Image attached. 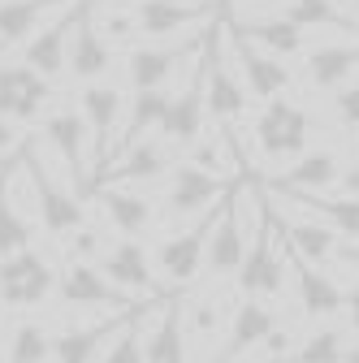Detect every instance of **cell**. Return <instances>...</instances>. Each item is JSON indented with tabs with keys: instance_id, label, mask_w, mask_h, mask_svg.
Returning a JSON list of instances; mask_svg holds the SVG:
<instances>
[{
	"instance_id": "obj_1",
	"label": "cell",
	"mask_w": 359,
	"mask_h": 363,
	"mask_svg": "<svg viewBox=\"0 0 359 363\" xmlns=\"http://www.w3.org/2000/svg\"><path fill=\"white\" fill-rule=\"evenodd\" d=\"M247 186V208H251V238H247V255L238 264V290L247 298H277L282 281H286V268H282V225L277 212L260 203V186L255 182H243Z\"/></svg>"
},
{
	"instance_id": "obj_2",
	"label": "cell",
	"mask_w": 359,
	"mask_h": 363,
	"mask_svg": "<svg viewBox=\"0 0 359 363\" xmlns=\"http://www.w3.org/2000/svg\"><path fill=\"white\" fill-rule=\"evenodd\" d=\"M26 182L35 191V208H39V220L53 238H70L78 225H87V208H82V191L74 186L70 177H57L53 173V160H48V147L31 143L26 147Z\"/></svg>"
},
{
	"instance_id": "obj_3",
	"label": "cell",
	"mask_w": 359,
	"mask_h": 363,
	"mask_svg": "<svg viewBox=\"0 0 359 363\" xmlns=\"http://www.w3.org/2000/svg\"><path fill=\"white\" fill-rule=\"evenodd\" d=\"M251 139H255V147H260L264 160H273V164L290 160L294 164L311 147V117L294 100H286V96L264 100L260 117L251 121Z\"/></svg>"
},
{
	"instance_id": "obj_4",
	"label": "cell",
	"mask_w": 359,
	"mask_h": 363,
	"mask_svg": "<svg viewBox=\"0 0 359 363\" xmlns=\"http://www.w3.org/2000/svg\"><path fill=\"white\" fill-rule=\"evenodd\" d=\"M199 69H204V104L208 113L226 125V130H238L247 121V86L230 61V48H226V35H208L204 43V57H199Z\"/></svg>"
},
{
	"instance_id": "obj_5",
	"label": "cell",
	"mask_w": 359,
	"mask_h": 363,
	"mask_svg": "<svg viewBox=\"0 0 359 363\" xmlns=\"http://www.w3.org/2000/svg\"><path fill=\"white\" fill-rule=\"evenodd\" d=\"M57 290V268L48 264V255H39L35 247L0 259V303L13 311H31L39 303H48Z\"/></svg>"
},
{
	"instance_id": "obj_6",
	"label": "cell",
	"mask_w": 359,
	"mask_h": 363,
	"mask_svg": "<svg viewBox=\"0 0 359 363\" xmlns=\"http://www.w3.org/2000/svg\"><path fill=\"white\" fill-rule=\"evenodd\" d=\"M243 255H247V238H243V182H234L230 195H226V203L208 216V238H204L208 277L238 272Z\"/></svg>"
},
{
	"instance_id": "obj_7",
	"label": "cell",
	"mask_w": 359,
	"mask_h": 363,
	"mask_svg": "<svg viewBox=\"0 0 359 363\" xmlns=\"http://www.w3.org/2000/svg\"><path fill=\"white\" fill-rule=\"evenodd\" d=\"M53 96H57V86L48 78H39L31 65H22V61H0V117L13 121L18 130L48 117Z\"/></svg>"
},
{
	"instance_id": "obj_8",
	"label": "cell",
	"mask_w": 359,
	"mask_h": 363,
	"mask_svg": "<svg viewBox=\"0 0 359 363\" xmlns=\"http://www.w3.org/2000/svg\"><path fill=\"white\" fill-rule=\"evenodd\" d=\"M78 13H82V0H70L57 18H48L22 43V65H31L39 78H48L53 86L70 74V35L78 26Z\"/></svg>"
},
{
	"instance_id": "obj_9",
	"label": "cell",
	"mask_w": 359,
	"mask_h": 363,
	"mask_svg": "<svg viewBox=\"0 0 359 363\" xmlns=\"http://www.w3.org/2000/svg\"><path fill=\"white\" fill-rule=\"evenodd\" d=\"M204 43H208V35L195 30V35L173 39V43H148V48H134V52L126 57V78H130V86H134V91H160V86H169V78L177 74V65H182V61H195V57L204 52Z\"/></svg>"
},
{
	"instance_id": "obj_10",
	"label": "cell",
	"mask_w": 359,
	"mask_h": 363,
	"mask_svg": "<svg viewBox=\"0 0 359 363\" xmlns=\"http://www.w3.org/2000/svg\"><path fill=\"white\" fill-rule=\"evenodd\" d=\"M43 147L57 156L65 177L82 191L87 186V169H96V156H92V134H87L78 108H53L43 117Z\"/></svg>"
},
{
	"instance_id": "obj_11",
	"label": "cell",
	"mask_w": 359,
	"mask_h": 363,
	"mask_svg": "<svg viewBox=\"0 0 359 363\" xmlns=\"http://www.w3.org/2000/svg\"><path fill=\"white\" fill-rule=\"evenodd\" d=\"M226 195H230V182L208 177V173H199V169H191V164H173L169 177H165L160 203H165L169 216H195V212L208 216L212 208L226 203Z\"/></svg>"
},
{
	"instance_id": "obj_12",
	"label": "cell",
	"mask_w": 359,
	"mask_h": 363,
	"mask_svg": "<svg viewBox=\"0 0 359 363\" xmlns=\"http://www.w3.org/2000/svg\"><path fill=\"white\" fill-rule=\"evenodd\" d=\"M173 164H177V160H173V147L160 143L156 134H148V139L121 147V152L109 160V169H100V182H109V186H134V191H139L143 182L169 177Z\"/></svg>"
},
{
	"instance_id": "obj_13",
	"label": "cell",
	"mask_w": 359,
	"mask_h": 363,
	"mask_svg": "<svg viewBox=\"0 0 359 363\" xmlns=\"http://www.w3.org/2000/svg\"><path fill=\"white\" fill-rule=\"evenodd\" d=\"M226 48H230V61H234V69H238V78L247 86V96H255V100H277V96H286V91H290L294 74H290L286 61L251 48V43L238 39V35L234 39L226 35Z\"/></svg>"
},
{
	"instance_id": "obj_14",
	"label": "cell",
	"mask_w": 359,
	"mask_h": 363,
	"mask_svg": "<svg viewBox=\"0 0 359 363\" xmlns=\"http://www.w3.org/2000/svg\"><path fill=\"white\" fill-rule=\"evenodd\" d=\"M204 238H208V216L187 234H169L160 238L156 255H152V272H160L165 290H182L204 272Z\"/></svg>"
},
{
	"instance_id": "obj_15",
	"label": "cell",
	"mask_w": 359,
	"mask_h": 363,
	"mask_svg": "<svg viewBox=\"0 0 359 363\" xmlns=\"http://www.w3.org/2000/svg\"><path fill=\"white\" fill-rule=\"evenodd\" d=\"M100 272H104V277H109L126 298H160L152 259H148V251L139 247V238H121L117 247H109V251L100 255Z\"/></svg>"
},
{
	"instance_id": "obj_16",
	"label": "cell",
	"mask_w": 359,
	"mask_h": 363,
	"mask_svg": "<svg viewBox=\"0 0 359 363\" xmlns=\"http://www.w3.org/2000/svg\"><path fill=\"white\" fill-rule=\"evenodd\" d=\"M204 108H208L204 104V69L195 65L191 82L182 91H173V100L165 108V121L156 130V139L169 143V147H191V143H199L204 139Z\"/></svg>"
},
{
	"instance_id": "obj_17",
	"label": "cell",
	"mask_w": 359,
	"mask_h": 363,
	"mask_svg": "<svg viewBox=\"0 0 359 363\" xmlns=\"http://www.w3.org/2000/svg\"><path fill=\"white\" fill-rule=\"evenodd\" d=\"M121 104L126 100L113 82H92V86H82V96H78V117H82L87 134H92V156L100 160V169L113 156V130L121 121Z\"/></svg>"
},
{
	"instance_id": "obj_18",
	"label": "cell",
	"mask_w": 359,
	"mask_h": 363,
	"mask_svg": "<svg viewBox=\"0 0 359 363\" xmlns=\"http://www.w3.org/2000/svg\"><path fill=\"white\" fill-rule=\"evenodd\" d=\"M57 294L65 307H121L130 311V298L100 272V264H78L70 259L61 272H57Z\"/></svg>"
},
{
	"instance_id": "obj_19",
	"label": "cell",
	"mask_w": 359,
	"mask_h": 363,
	"mask_svg": "<svg viewBox=\"0 0 359 363\" xmlns=\"http://www.w3.org/2000/svg\"><path fill=\"white\" fill-rule=\"evenodd\" d=\"M277 325V311L268 307L264 298H243L234 311H230V329H226V346L216 350L212 363H238L247 350H255Z\"/></svg>"
},
{
	"instance_id": "obj_20",
	"label": "cell",
	"mask_w": 359,
	"mask_h": 363,
	"mask_svg": "<svg viewBox=\"0 0 359 363\" xmlns=\"http://www.w3.org/2000/svg\"><path fill=\"white\" fill-rule=\"evenodd\" d=\"M139 333H143V363H187V329H182V307L160 303L156 320L139 311Z\"/></svg>"
},
{
	"instance_id": "obj_21",
	"label": "cell",
	"mask_w": 359,
	"mask_h": 363,
	"mask_svg": "<svg viewBox=\"0 0 359 363\" xmlns=\"http://www.w3.org/2000/svg\"><path fill=\"white\" fill-rule=\"evenodd\" d=\"M359 69V39H342V43H321L303 57V82L311 91H338L346 86V78Z\"/></svg>"
},
{
	"instance_id": "obj_22",
	"label": "cell",
	"mask_w": 359,
	"mask_h": 363,
	"mask_svg": "<svg viewBox=\"0 0 359 363\" xmlns=\"http://www.w3.org/2000/svg\"><path fill=\"white\" fill-rule=\"evenodd\" d=\"M338 173H342V156L329 152V147H307L282 177L277 186L290 191V195H325L338 186Z\"/></svg>"
},
{
	"instance_id": "obj_23",
	"label": "cell",
	"mask_w": 359,
	"mask_h": 363,
	"mask_svg": "<svg viewBox=\"0 0 359 363\" xmlns=\"http://www.w3.org/2000/svg\"><path fill=\"white\" fill-rule=\"evenodd\" d=\"M277 225H282V242H286V251H294L303 264L325 268V264L338 259V242H342V238L329 230V225H321L316 216H299V220L277 216Z\"/></svg>"
},
{
	"instance_id": "obj_24",
	"label": "cell",
	"mask_w": 359,
	"mask_h": 363,
	"mask_svg": "<svg viewBox=\"0 0 359 363\" xmlns=\"http://www.w3.org/2000/svg\"><path fill=\"white\" fill-rule=\"evenodd\" d=\"M290 268H294V286H299V307H303V315L307 320H329V315H338L342 311V286L329 277L325 268H311V264H303L294 251H290Z\"/></svg>"
},
{
	"instance_id": "obj_25",
	"label": "cell",
	"mask_w": 359,
	"mask_h": 363,
	"mask_svg": "<svg viewBox=\"0 0 359 363\" xmlns=\"http://www.w3.org/2000/svg\"><path fill=\"white\" fill-rule=\"evenodd\" d=\"M109 65H113V48L100 39V30L92 26V18H87V5H82V13H78V26H74V35H70V78H78V82H100L104 74H109Z\"/></svg>"
},
{
	"instance_id": "obj_26",
	"label": "cell",
	"mask_w": 359,
	"mask_h": 363,
	"mask_svg": "<svg viewBox=\"0 0 359 363\" xmlns=\"http://www.w3.org/2000/svg\"><path fill=\"white\" fill-rule=\"evenodd\" d=\"M100 203L113 220V230L126 234V238H139L152 230V220H156V203L143 195V191H134V186H100Z\"/></svg>"
},
{
	"instance_id": "obj_27",
	"label": "cell",
	"mask_w": 359,
	"mask_h": 363,
	"mask_svg": "<svg viewBox=\"0 0 359 363\" xmlns=\"http://www.w3.org/2000/svg\"><path fill=\"white\" fill-rule=\"evenodd\" d=\"M70 0H5L0 5V48H22L48 22V13H57Z\"/></svg>"
},
{
	"instance_id": "obj_28",
	"label": "cell",
	"mask_w": 359,
	"mask_h": 363,
	"mask_svg": "<svg viewBox=\"0 0 359 363\" xmlns=\"http://www.w3.org/2000/svg\"><path fill=\"white\" fill-rule=\"evenodd\" d=\"M126 320H130V311H121L117 320L92 325V329H65L61 337H53V363H96Z\"/></svg>"
},
{
	"instance_id": "obj_29",
	"label": "cell",
	"mask_w": 359,
	"mask_h": 363,
	"mask_svg": "<svg viewBox=\"0 0 359 363\" xmlns=\"http://www.w3.org/2000/svg\"><path fill=\"white\" fill-rule=\"evenodd\" d=\"M238 39H247L251 48H260V52H268V57H277V61L299 57V52L307 48V30H299V26L286 22L282 13H277V18H255V22H247V26L238 30Z\"/></svg>"
},
{
	"instance_id": "obj_30",
	"label": "cell",
	"mask_w": 359,
	"mask_h": 363,
	"mask_svg": "<svg viewBox=\"0 0 359 363\" xmlns=\"http://www.w3.org/2000/svg\"><path fill=\"white\" fill-rule=\"evenodd\" d=\"M169 100H173V91H169V86H160V91H134L130 113H126V121H121V139L113 143V156H117L121 147H130V143L148 139V134H156L160 121H165ZM113 156H109V160H113Z\"/></svg>"
},
{
	"instance_id": "obj_31",
	"label": "cell",
	"mask_w": 359,
	"mask_h": 363,
	"mask_svg": "<svg viewBox=\"0 0 359 363\" xmlns=\"http://www.w3.org/2000/svg\"><path fill=\"white\" fill-rule=\"evenodd\" d=\"M31 238H35V230H31V216L22 212V182L5 177L0 182V259L26 251Z\"/></svg>"
},
{
	"instance_id": "obj_32",
	"label": "cell",
	"mask_w": 359,
	"mask_h": 363,
	"mask_svg": "<svg viewBox=\"0 0 359 363\" xmlns=\"http://www.w3.org/2000/svg\"><path fill=\"white\" fill-rule=\"evenodd\" d=\"M286 203H299L307 216H316L321 225H329V230L338 238H359V199H342V195H290L282 191Z\"/></svg>"
},
{
	"instance_id": "obj_33",
	"label": "cell",
	"mask_w": 359,
	"mask_h": 363,
	"mask_svg": "<svg viewBox=\"0 0 359 363\" xmlns=\"http://www.w3.org/2000/svg\"><path fill=\"white\" fill-rule=\"evenodd\" d=\"M282 18L299 30H346L350 39H359V22L346 9H338V0H286Z\"/></svg>"
},
{
	"instance_id": "obj_34",
	"label": "cell",
	"mask_w": 359,
	"mask_h": 363,
	"mask_svg": "<svg viewBox=\"0 0 359 363\" xmlns=\"http://www.w3.org/2000/svg\"><path fill=\"white\" fill-rule=\"evenodd\" d=\"M87 18H92V26L100 30L109 48L113 43H130L139 35V18H134V5H126V0H96V5H87Z\"/></svg>"
},
{
	"instance_id": "obj_35",
	"label": "cell",
	"mask_w": 359,
	"mask_h": 363,
	"mask_svg": "<svg viewBox=\"0 0 359 363\" xmlns=\"http://www.w3.org/2000/svg\"><path fill=\"white\" fill-rule=\"evenodd\" d=\"M342 350H346V333L338 325H325V329H311L307 337H299L294 350L277 363H342Z\"/></svg>"
},
{
	"instance_id": "obj_36",
	"label": "cell",
	"mask_w": 359,
	"mask_h": 363,
	"mask_svg": "<svg viewBox=\"0 0 359 363\" xmlns=\"http://www.w3.org/2000/svg\"><path fill=\"white\" fill-rule=\"evenodd\" d=\"M187 164L208 173V177H221V182H230L234 177V160H230V139H221V134H204L199 143L187 147Z\"/></svg>"
},
{
	"instance_id": "obj_37",
	"label": "cell",
	"mask_w": 359,
	"mask_h": 363,
	"mask_svg": "<svg viewBox=\"0 0 359 363\" xmlns=\"http://www.w3.org/2000/svg\"><path fill=\"white\" fill-rule=\"evenodd\" d=\"M5 363H53V337L43 325H18L9 337V354Z\"/></svg>"
},
{
	"instance_id": "obj_38",
	"label": "cell",
	"mask_w": 359,
	"mask_h": 363,
	"mask_svg": "<svg viewBox=\"0 0 359 363\" xmlns=\"http://www.w3.org/2000/svg\"><path fill=\"white\" fill-rule=\"evenodd\" d=\"M226 320V307H216L212 298H195L191 307H182V329H187V342H204L221 329Z\"/></svg>"
},
{
	"instance_id": "obj_39",
	"label": "cell",
	"mask_w": 359,
	"mask_h": 363,
	"mask_svg": "<svg viewBox=\"0 0 359 363\" xmlns=\"http://www.w3.org/2000/svg\"><path fill=\"white\" fill-rule=\"evenodd\" d=\"M100 363H143V333H139V320H134V311H130V320L117 329V337L104 346Z\"/></svg>"
},
{
	"instance_id": "obj_40",
	"label": "cell",
	"mask_w": 359,
	"mask_h": 363,
	"mask_svg": "<svg viewBox=\"0 0 359 363\" xmlns=\"http://www.w3.org/2000/svg\"><path fill=\"white\" fill-rule=\"evenodd\" d=\"M61 242H65V255L78 259V264H96L104 255V238H100V230H92V225H78V230L70 238H61Z\"/></svg>"
},
{
	"instance_id": "obj_41",
	"label": "cell",
	"mask_w": 359,
	"mask_h": 363,
	"mask_svg": "<svg viewBox=\"0 0 359 363\" xmlns=\"http://www.w3.org/2000/svg\"><path fill=\"white\" fill-rule=\"evenodd\" d=\"M333 117L342 125H359V82H346L333 91Z\"/></svg>"
},
{
	"instance_id": "obj_42",
	"label": "cell",
	"mask_w": 359,
	"mask_h": 363,
	"mask_svg": "<svg viewBox=\"0 0 359 363\" xmlns=\"http://www.w3.org/2000/svg\"><path fill=\"white\" fill-rule=\"evenodd\" d=\"M26 143H22V130L13 125V121H5V117H0V164H9L18 152H22Z\"/></svg>"
},
{
	"instance_id": "obj_43",
	"label": "cell",
	"mask_w": 359,
	"mask_h": 363,
	"mask_svg": "<svg viewBox=\"0 0 359 363\" xmlns=\"http://www.w3.org/2000/svg\"><path fill=\"white\" fill-rule=\"evenodd\" d=\"M333 191H338L342 199H359V160H346V164H342Z\"/></svg>"
},
{
	"instance_id": "obj_44",
	"label": "cell",
	"mask_w": 359,
	"mask_h": 363,
	"mask_svg": "<svg viewBox=\"0 0 359 363\" xmlns=\"http://www.w3.org/2000/svg\"><path fill=\"white\" fill-rule=\"evenodd\" d=\"M342 311H346V320H350V329L359 333V286H350V294L342 298Z\"/></svg>"
},
{
	"instance_id": "obj_45",
	"label": "cell",
	"mask_w": 359,
	"mask_h": 363,
	"mask_svg": "<svg viewBox=\"0 0 359 363\" xmlns=\"http://www.w3.org/2000/svg\"><path fill=\"white\" fill-rule=\"evenodd\" d=\"M342 363H359V342H355V346H346V350H342Z\"/></svg>"
},
{
	"instance_id": "obj_46",
	"label": "cell",
	"mask_w": 359,
	"mask_h": 363,
	"mask_svg": "<svg viewBox=\"0 0 359 363\" xmlns=\"http://www.w3.org/2000/svg\"><path fill=\"white\" fill-rule=\"evenodd\" d=\"M346 5H350V9H355V18H359V0H346Z\"/></svg>"
},
{
	"instance_id": "obj_47",
	"label": "cell",
	"mask_w": 359,
	"mask_h": 363,
	"mask_svg": "<svg viewBox=\"0 0 359 363\" xmlns=\"http://www.w3.org/2000/svg\"><path fill=\"white\" fill-rule=\"evenodd\" d=\"M255 5H277V0H255Z\"/></svg>"
},
{
	"instance_id": "obj_48",
	"label": "cell",
	"mask_w": 359,
	"mask_h": 363,
	"mask_svg": "<svg viewBox=\"0 0 359 363\" xmlns=\"http://www.w3.org/2000/svg\"><path fill=\"white\" fill-rule=\"evenodd\" d=\"M346 259H359V251H346Z\"/></svg>"
},
{
	"instance_id": "obj_49",
	"label": "cell",
	"mask_w": 359,
	"mask_h": 363,
	"mask_svg": "<svg viewBox=\"0 0 359 363\" xmlns=\"http://www.w3.org/2000/svg\"><path fill=\"white\" fill-rule=\"evenodd\" d=\"M0 311H5V303H0Z\"/></svg>"
},
{
	"instance_id": "obj_50",
	"label": "cell",
	"mask_w": 359,
	"mask_h": 363,
	"mask_svg": "<svg viewBox=\"0 0 359 363\" xmlns=\"http://www.w3.org/2000/svg\"><path fill=\"white\" fill-rule=\"evenodd\" d=\"M0 5H5V0H0Z\"/></svg>"
}]
</instances>
